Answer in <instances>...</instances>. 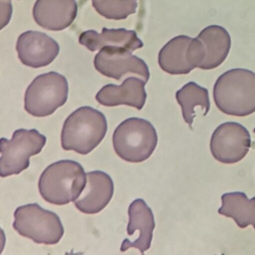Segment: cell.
Wrapping results in <instances>:
<instances>
[{
  "mask_svg": "<svg viewBox=\"0 0 255 255\" xmlns=\"http://www.w3.org/2000/svg\"><path fill=\"white\" fill-rule=\"evenodd\" d=\"M213 99L228 116L246 117L255 112V73L243 68L226 71L216 80Z\"/></svg>",
  "mask_w": 255,
  "mask_h": 255,
  "instance_id": "1",
  "label": "cell"
},
{
  "mask_svg": "<svg viewBox=\"0 0 255 255\" xmlns=\"http://www.w3.org/2000/svg\"><path fill=\"white\" fill-rule=\"evenodd\" d=\"M86 174L79 162L61 160L49 165L41 174L38 189L41 197L55 205L75 201L86 185Z\"/></svg>",
  "mask_w": 255,
  "mask_h": 255,
  "instance_id": "2",
  "label": "cell"
},
{
  "mask_svg": "<svg viewBox=\"0 0 255 255\" xmlns=\"http://www.w3.org/2000/svg\"><path fill=\"white\" fill-rule=\"evenodd\" d=\"M107 129V119L102 113L92 107H80L64 123L61 135L62 148L88 154L103 141Z\"/></svg>",
  "mask_w": 255,
  "mask_h": 255,
  "instance_id": "3",
  "label": "cell"
},
{
  "mask_svg": "<svg viewBox=\"0 0 255 255\" xmlns=\"http://www.w3.org/2000/svg\"><path fill=\"white\" fill-rule=\"evenodd\" d=\"M113 147L119 157L127 162H144L156 149L158 142L156 129L148 121L130 118L115 129Z\"/></svg>",
  "mask_w": 255,
  "mask_h": 255,
  "instance_id": "4",
  "label": "cell"
},
{
  "mask_svg": "<svg viewBox=\"0 0 255 255\" xmlns=\"http://www.w3.org/2000/svg\"><path fill=\"white\" fill-rule=\"evenodd\" d=\"M14 216V229L38 244H57L63 237L65 231L59 216L38 204L17 207Z\"/></svg>",
  "mask_w": 255,
  "mask_h": 255,
  "instance_id": "5",
  "label": "cell"
},
{
  "mask_svg": "<svg viewBox=\"0 0 255 255\" xmlns=\"http://www.w3.org/2000/svg\"><path fill=\"white\" fill-rule=\"evenodd\" d=\"M68 91V80L59 73L52 71L38 76L26 89L25 110L37 118L50 116L65 105Z\"/></svg>",
  "mask_w": 255,
  "mask_h": 255,
  "instance_id": "6",
  "label": "cell"
},
{
  "mask_svg": "<svg viewBox=\"0 0 255 255\" xmlns=\"http://www.w3.org/2000/svg\"><path fill=\"white\" fill-rule=\"evenodd\" d=\"M47 138L37 129L14 131L11 140L1 139L0 175L2 177L18 174L29 168V158L41 153Z\"/></svg>",
  "mask_w": 255,
  "mask_h": 255,
  "instance_id": "7",
  "label": "cell"
},
{
  "mask_svg": "<svg viewBox=\"0 0 255 255\" xmlns=\"http://www.w3.org/2000/svg\"><path fill=\"white\" fill-rule=\"evenodd\" d=\"M205 54L204 44L198 37L179 35L161 49L158 62L162 71L171 75L188 74L201 67Z\"/></svg>",
  "mask_w": 255,
  "mask_h": 255,
  "instance_id": "8",
  "label": "cell"
},
{
  "mask_svg": "<svg viewBox=\"0 0 255 255\" xmlns=\"http://www.w3.org/2000/svg\"><path fill=\"white\" fill-rule=\"evenodd\" d=\"M252 145L250 133L237 122L222 124L215 129L210 140V150L213 157L225 164L241 161Z\"/></svg>",
  "mask_w": 255,
  "mask_h": 255,
  "instance_id": "9",
  "label": "cell"
},
{
  "mask_svg": "<svg viewBox=\"0 0 255 255\" xmlns=\"http://www.w3.org/2000/svg\"><path fill=\"white\" fill-rule=\"evenodd\" d=\"M131 53L119 47H104L95 56V69L116 80H122L127 75H135L147 83L150 71L147 64Z\"/></svg>",
  "mask_w": 255,
  "mask_h": 255,
  "instance_id": "10",
  "label": "cell"
},
{
  "mask_svg": "<svg viewBox=\"0 0 255 255\" xmlns=\"http://www.w3.org/2000/svg\"><path fill=\"white\" fill-rule=\"evenodd\" d=\"M18 58L28 67L40 68L55 60L60 50L59 44L43 32L27 31L21 34L16 46Z\"/></svg>",
  "mask_w": 255,
  "mask_h": 255,
  "instance_id": "11",
  "label": "cell"
},
{
  "mask_svg": "<svg viewBox=\"0 0 255 255\" xmlns=\"http://www.w3.org/2000/svg\"><path fill=\"white\" fill-rule=\"evenodd\" d=\"M128 215V234L131 237L135 236V233L137 234L131 241L125 239L121 246V251L126 252L130 248H135L144 254L150 248L156 225L153 212L144 200L138 198L131 203Z\"/></svg>",
  "mask_w": 255,
  "mask_h": 255,
  "instance_id": "12",
  "label": "cell"
},
{
  "mask_svg": "<svg viewBox=\"0 0 255 255\" xmlns=\"http://www.w3.org/2000/svg\"><path fill=\"white\" fill-rule=\"evenodd\" d=\"M86 185L74 205L82 213L96 214L104 210L113 198L114 183L107 173L94 171L86 173Z\"/></svg>",
  "mask_w": 255,
  "mask_h": 255,
  "instance_id": "13",
  "label": "cell"
},
{
  "mask_svg": "<svg viewBox=\"0 0 255 255\" xmlns=\"http://www.w3.org/2000/svg\"><path fill=\"white\" fill-rule=\"evenodd\" d=\"M76 0H37L33 17L37 24L50 31H62L72 24L77 17Z\"/></svg>",
  "mask_w": 255,
  "mask_h": 255,
  "instance_id": "14",
  "label": "cell"
},
{
  "mask_svg": "<svg viewBox=\"0 0 255 255\" xmlns=\"http://www.w3.org/2000/svg\"><path fill=\"white\" fill-rule=\"evenodd\" d=\"M146 83L143 80L132 77L126 79L121 86L107 85L97 94V101L105 107L127 105L141 110L147 99Z\"/></svg>",
  "mask_w": 255,
  "mask_h": 255,
  "instance_id": "15",
  "label": "cell"
},
{
  "mask_svg": "<svg viewBox=\"0 0 255 255\" xmlns=\"http://www.w3.org/2000/svg\"><path fill=\"white\" fill-rule=\"evenodd\" d=\"M79 42L92 52L104 47H119L132 53L144 46L135 31L107 28H104L101 34L95 30L83 32Z\"/></svg>",
  "mask_w": 255,
  "mask_h": 255,
  "instance_id": "16",
  "label": "cell"
},
{
  "mask_svg": "<svg viewBox=\"0 0 255 255\" xmlns=\"http://www.w3.org/2000/svg\"><path fill=\"white\" fill-rule=\"evenodd\" d=\"M205 48V59L200 69L212 70L220 66L229 54L231 38L226 29L218 25L204 28L198 34Z\"/></svg>",
  "mask_w": 255,
  "mask_h": 255,
  "instance_id": "17",
  "label": "cell"
},
{
  "mask_svg": "<svg viewBox=\"0 0 255 255\" xmlns=\"http://www.w3.org/2000/svg\"><path fill=\"white\" fill-rule=\"evenodd\" d=\"M219 214L231 218L240 228L252 225L255 229V197L249 199L244 192H228L222 196Z\"/></svg>",
  "mask_w": 255,
  "mask_h": 255,
  "instance_id": "18",
  "label": "cell"
},
{
  "mask_svg": "<svg viewBox=\"0 0 255 255\" xmlns=\"http://www.w3.org/2000/svg\"><path fill=\"white\" fill-rule=\"evenodd\" d=\"M176 99L181 107L182 115L186 124L192 129L195 118V108L199 107L204 111V116L210 111V101L208 90L194 82H189L176 93Z\"/></svg>",
  "mask_w": 255,
  "mask_h": 255,
  "instance_id": "19",
  "label": "cell"
},
{
  "mask_svg": "<svg viewBox=\"0 0 255 255\" xmlns=\"http://www.w3.org/2000/svg\"><path fill=\"white\" fill-rule=\"evenodd\" d=\"M95 9L109 20H120L128 18L136 12L137 0H92Z\"/></svg>",
  "mask_w": 255,
  "mask_h": 255,
  "instance_id": "20",
  "label": "cell"
},
{
  "mask_svg": "<svg viewBox=\"0 0 255 255\" xmlns=\"http://www.w3.org/2000/svg\"><path fill=\"white\" fill-rule=\"evenodd\" d=\"M254 132H255V129H254Z\"/></svg>",
  "mask_w": 255,
  "mask_h": 255,
  "instance_id": "21",
  "label": "cell"
}]
</instances>
